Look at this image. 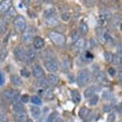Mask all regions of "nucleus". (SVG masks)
Here are the masks:
<instances>
[{
  "instance_id": "obj_22",
  "label": "nucleus",
  "mask_w": 122,
  "mask_h": 122,
  "mask_svg": "<svg viewBox=\"0 0 122 122\" xmlns=\"http://www.w3.org/2000/svg\"><path fill=\"white\" fill-rule=\"evenodd\" d=\"M89 112H90V110H89L88 108H86V107H82L79 111V117L81 119H85L86 117L88 116L89 113H90Z\"/></svg>"
},
{
  "instance_id": "obj_20",
  "label": "nucleus",
  "mask_w": 122,
  "mask_h": 122,
  "mask_svg": "<svg viewBox=\"0 0 122 122\" xmlns=\"http://www.w3.org/2000/svg\"><path fill=\"white\" fill-rule=\"evenodd\" d=\"M10 80H11V83L15 86H21L23 84V81H22L21 78L17 75H12L10 76Z\"/></svg>"
},
{
  "instance_id": "obj_10",
  "label": "nucleus",
  "mask_w": 122,
  "mask_h": 122,
  "mask_svg": "<svg viewBox=\"0 0 122 122\" xmlns=\"http://www.w3.org/2000/svg\"><path fill=\"white\" fill-rule=\"evenodd\" d=\"M46 24L49 27H56V25H58L59 20H58V17L56 15V12L51 14L49 16L46 17Z\"/></svg>"
},
{
  "instance_id": "obj_32",
  "label": "nucleus",
  "mask_w": 122,
  "mask_h": 122,
  "mask_svg": "<svg viewBox=\"0 0 122 122\" xmlns=\"http://www.w3.org/2000/svg\"><path fill=\"white\" fill-rule=\"evenodd\" d=\"M30 101H31L34 104H36V105H40V104H42L41 99L38 97V96H33V97H31V98H30Z\"/></svg>"
},
{
  "instance_id": "obj_13",
  "label": "nucleus",
  "mask_w": 122,
  "mask_h": 122,
  "mask_svg": "<svg viewBox=\"0 0 122 122\" xmlns=\"http://www.w3.org/2000/svg\"><path fill=\"white\" fill-rule=\"evenodd\" d=\"M37 56V53L36 51V49L34 47H29L27 51V61L26 62L28 64H30L36 60Z\"/></svg>"
},
{
  "instance_id": "obj_41",
  "label": "nucleus",
  "mask_w": 122,
  "mask_h": 122,
  "mask_svg": "<svg viewBox=\"0 0 122 122\" xmlns=\"http://www.w3.org/2000/svg\"><path fill=\"white\" fill-rule=\"evenodd\" d=\"M115 121V114L114 113H110L108 117V122H114Z\"/></svg>"
},
{
  "instance_id": "obj_4",
  "label": "nucleus",
  "mask_w": 122,
  "mask_h": 122,
  "mask_svg": "<svg viewBox=\"0 0 122 122\" xmlns=\"http://www.w3.org/2000/svg\"><path fill=\"white\" fill-rule=\"evenodd\" d=\"M2 96L5 101L15 103V102H18L17 101L19 97V92L14 89H6L3 92Z\"/></svg>"
},
{
  "instance_id": "obj_44",
  "label": "nucleus",
  "mask_w": 122,
  "mask_h": 122,
  "mask_svg": "<svg viewBox=\"0 0 122 122\" xmlns=\"http://www.w3.org/2000/svg\"><path fill=\"white\" fill-rule=\"evenodd\" d=\"M118 78L120 80V81L122 83V68H121L119 70V73H118Z\"/></svg>"
},
{
  "instance_id": "obj_38",
  "label": "nucleus",
  "mask_w": 122,
  "mask_h": 122,
  "mask_svg": "<svg viewBox=\"0 0 122 122\" xmlns=\"http://www.w3.org/2000/svg\"><path fill=\"white\" fill-rule=\"evenodd\" d=\"M8 118L5 113L0 112V122H7Z\"/></svg>"
},
{
  "instance_id": "obj_48",
  "label": "nucleus",
  "mask_w": 122,
  "mask_h": 122,
  "mask_svg": "<svg viewBox=\"0 0 122 122\" xmlns=\"http://www.w3.org/2000/svg\"><path fill=\"white\" fill-rule=\"evenodd\" d=\"M27 122H33V121H32L31 119L28 118V119H27Z\"/></svg>"
},
{
  "instance_id": "obj_50",
  "label": "nucleus",
  "mask_w": 122,
  "mask_h": 122,
  "mask_svg": "<svg viewBox=\"0 0 122 122\" xmlns=\"http://www.w3.org/2000/svg\"><path fill=\"white\" fill-rule=\"evenodd\" d=\"M38 122H43V119H42V121H41V120H40V121H38Z\"/></svg>"
},
{
  "instance_id": "obj_16",
  "label": "nucleus",
  "mask_w": 122,
  "mask_h": 122,
  "mask_svg": "<svg viewBox=\"0 0 122 122\" xmlns=\"http://www.w3.org/2000/svg\"><path fill=\"white\" fill-rule=\"evenodd\" d=\"M96 92H97V87L94 85L89 86L88 88H87L84 91V97L85 98H92L93 96L95 95Z\"/></svg>"
},
{
  "instance_id": "obj_8",
  "label": "nucleus",
  "mask_w": 122,
  "mask_h": 122,
  "mask_svg": "<svg viewBox=\"0 0 122 122\" xmlns=\"http://www.w3.org/2000/svg\"><path fill=\"white\" fill-rule=\"evenodd\" d=\"M85 40L83 37H80L75 43H73V51L77 54L81 53L85 47Z\"/></svg>"
},
{
  "instance_id": "obj_12",
  "label": "nucleus",
  "mask_w": 122,
  "mask_h": 122,
  "mask_svg": "<svg viewBox=\"0 0 122 122\" xmlns=\"http://www.w3.org/2000/svg\"><path fill=\"white\" fill-rule=\"evenodd\" d=\"M32 74L37 79H40L44 76V71H43V68L41 67L40 65L36 64L32 67Z\"/></svg>"
},
{
  "instance_id": "obj_29",
  "label": "nucleus",
  "mask_w": 122,
  "mask_h": 122,
  "mask_svg": "<svg viewBox=\"0 0 122 122\" xmlns=\"http://www.w3.org/2000/svg\"><path fill=\"white\" fill-rule=\"evenodd\" d=\"M38 84L39 86L41 87V88H48V82L47 80H46L44 78H40V79H38Z\"/></svg>"
},
{
  "instance_id": "obj_2",
  "label": "nucleus",
  "mask_w": 122,
  "mask_h": 122,
  "mask_svg": "<svg viewBox=\"0 0 122 122\" xmlns=\"http://www.w3.org/2000/svg\"><path fill=\"white\" fill-rule=\"evenodd\" d=\"M91 73L88 69H82L78 71L76 76V82L80 87H84L90 80Z\"/></svg>"
},
{
  "instance_id": "obj_18",
  "label": "nucleus",
  "mask_w": 122,
  "mask_h": 122,
  "mask_svg": "<svg viewBox=\"0 0 122 122\" xmlns=\"http://www.w3.org/2000/svg\"><path fill=\"white\" fill-rule=\"evenodd\" d=\"M30 112H31L32 117H33L35 119H38L41 115L40 108L37 106H31L30 107Z\"/></svg>"
},
{
  "instance_id": "obj_14",
  "label": "nucleus",
  "mask_w": 122,
  "mask_h": 122,
  "mask_svg": "<svg viewBox=\"0 0 122 122\" xmlns=\"http://www.w3.org/2000/svg\"><path fill=\"white\" fill-rule=\"evenodd\" d=\"M14 118L16 122H27V115L23 112H14Z\"/></svg>"
},
{
  "instance_id": "obj_37",
  "label": "nucleus",
  "mask_w": 122,
  "mask_h": 122,
  "mask_svg": "<svg viewBox=\"0 0 122 122\" xmlns=\"http://www.w3.org/2000/svg\"><path fill=\"white\" fill-rule=\"evenodd\" d=\"M113 105H112V104H107V105H104V108H103V110L104 112H110L111 111H112L113 109Z\"/></svg>"
},
{
  "instance_id": "obj_52",
  "label": "nucleus",
  "mask_w": 122,
  "mask_h": 122,
  "mask_svg": "<svg viewBox=\"0 0 122 122\" xmlns=\"http://www.w3.org/2000/svg\"><path fill=\"white\" fill-rule=\"evenodd\" d=\"M121 40H122V38H121Z\"/></svg>"
},
{
  "instance_id": "obj_9",
  "label": "nucleus",
  "mask_w": 122,
  "mask_h": 122,
  "mask_svg": "<svg viewBox=\"0 0 122 122\" xmlns=\"http://www.w3.org/2000/svg\"><path fill=\"white\" fill-rule=\"evenodd\" d=\"M12 0H2L0 3V14H6L12 7Z\"/></svg>"
},
{
  "instance_id": "obj_21",
  "label": "nucleus",
  "mask_w": 122,
  "mask_h": 122,
  "mask_svg": "<svg viewBox=\"0 0 122 122\" xmlns=\"http://www.w3.org/2000/svg\"><path fill=\"white\" fill-rule=\"evenodd\" d=\"M71 98H72V101L76 104H78L81 101V96H80V92L77 90L71 91Z\"/></svg>"
},
{
  "instance_id": "obj_51",
  "label": "nucleus",
  "mask_w": 122,
  "mask_h": 122,
  "mask_svg": "<svg viewBox=\"0 0 122 122\" xmlns=\"http://www.w3.org/2000/svg\"><path fill=\"white\" fill-rule=\"evenodd\" d=\"M0 3H1V0H0Z\"/></svg>"
},
{
  "instance_id": "obj_15",
  "label": "nucleus",
  "mask_w": 122,
  "mask_h": 122,
  "mask_svg": "<svg viewBox=\"0 0 122 122\" xmlns=\"http://www.w3.org/2000/svg\"><path fill=\"white\" fill-rule=\"evenodd\" d=\"M47 82H48L49 85L51 86H56L58 84L59 81H60V78H59V76L56 75V74H49L48 76H47Z\"/></svg>"
},
{
  "instance_id": "obj_17",
  "label": "nucleus",
  "mask_w": 122,
  "mask_h": 122,
  "mask_svg": "<svg viewBox=\"0 0 122 122\" xmlns=\"http://www.w3.org/2000/svg\"><path fill=\"white\" fill-rule=\"evenodd\" d=\"M4 15H5V16H4L3 19L6 22H8L9 20H11V19H13V21H14V19L16 18V12L15 11L14 8H12V7Z\"/></svg>"
},
{
  "instance_id": "obj_31",
  "label": "nucleus",
  "mask_w": 122,
  "mask_h": 122,
  "mask_svg": "<svg viewBox=\"0 0 122 122\" xmlns=\"http://www.w3.org/2000/svg\"><path fill=\"white\" fill-rule=\"evenodd\" d=\"M57 115L58 113L56 112H51L47 118V121L46 122H55V121H56V118H57Z\"/></svg>"
},
{
  "instance_id": "obj_3",
  "label": "nucleus",
  "mask_w": 122,
  "mask_h": 122,
  "mask_svg": "<svg viewBox=\"0 0 122 122\" xmlns=\"http://www.w3.org/2000/svg\"><path fill=\"white\" fill-rule=\"evenodd\" d=\"M15 30L18 33H23L27 28V21L23 15H18L13 21Z\"/></svg>"
},
{
  "instance_id": "obj_24",
  "label": "nucleus",
  "mask_w": 122,
  "mask_h": 122,
  "mask_svg": "<svg viewBox=\"0 0 122 122\" xmlns=\"http://www.w3.org/2000/svg\"><path fill=\"white\" fill-rule=\"evenodd\" d=\"M43 97L46 98V99H48V100H51L53 98L54 95H53V92L51 88H45L44 90L43 91Z\"/></svg>"
},
{
  "instance_id": "obj_39",
  "label": "nucleus",
  "mask_w": 122,
  "mask_h": 122,
  "mask_svg": "<svg viewBox=\"0 0 122 122\" xmlns=\"http://www.w3.org/2000/svg\"><path fill=\"white\" fill-rule=\"evenodd\" d=\"M21 74L22 76H25V77H29L30 76V72L27 68H23L21 70Z\"/></svg>"
},
{
  "instance_id": "obj_25",
  "label": "nucleus",
  "mask_w": 122,
  "mask_h": 122,
  "mask_svg": "<svg viewBox=\"0 0 122 122\" xmlns=\"http://www.w3.org/2000/svg\"><path fill=\"white\" fill-rule=\"evenodd\" d=\"M13 110L14 112H23L24 110V106L21 102H15L13 104Z\"/></svg>"
},
{
  "instance_id": "obj_30",
  "label": "nucleus",
  "mask_w": 122,
  "mask_h": 122,
  "mask_svg": "<svg viewBox=\"0 0 122 122\" xmlns=\"http://www.w3.org/2000/svg\"><path fill=\"white\" fill-rule=\"evenodd\" d=\"M113 54L110 51H105L104 52V59L108 63H112V59H113Z\"/></svg>"
},
{
  "instance_id": "obj_40",
  "label": "nucleus",
  "mask_w": 122,
  "mask_h": 122,
  "mask_svg": "<svg viewBox=\"0 0 122 122\" xmlns=\"http://www.w3.org/2000/svg\"><path fill=\"white\" fill-rule=\"evenodd\" d=\"M29 96L25 94V95H23L21 97V101L23 102V103H27L28 101H29Z\"/></svg>"
},
{
  "instance_id": "obj_42",
  "label": "nucleus",
  "mask_w": 122,
  "mask_h": 122,
  "mask_svg": "<svg viewBox=\"0 0 122 122\" xmlns=\"http://www.w3.org/2000/svg\"><path fill=\"white\" fill-rule=\"evenodd\" d=\"M69 18H70V16H69V14H67V13H64V14H62V15H61V19L64 21H67Z\"/></svg>"
},
{
  "instance_id": "obj_35",
  "label": "nucleus",
  "mask_w": 122,
  "mask_h": 122,
  "mask_svg": "<svg viewBox=\"0 0 122 122\" xmlns=\"http://www.w3.org/2000/svg\"><path fill=\"white\" fill-rule=\"evenodd\" d=\"M103 98L105 101H112L113 99V95L109 92H104L103 93Z\"/></svg>"
},
{
  "instance_id": "obj_45",
  "label": "nucleus",
  "mask_w": 122,
  "mask_h": 122,
  "mask_svg": "<svg viewBox=\"0 0 122 122\" xmlns=\"http://www.w3.org/2000/svg\"><path fill=\"white\" fill-rule=\"evenodd\" d=\"M3 83H4V77L1 74V72H0V84H3Z\"/></svg>"
},
{
  "instance_id": "obj_1",
  "label": "nucleus",
  "mask_w": 122,
  "mask_h": 122,
  "mask_svg": "<svg viewBox=\"0 0 122 122\" xmlns=\"http://www.w3.org/2000/svg\"><path fill=\"white\" fill-rule=\"evenodd\" d=\"M48 37L51 41L57 47H64L66 43V38L63 34L56 30H51L48 33Z\"/></svg>"
},
{
  "instance_id": "obj_43",
  "label": "nucleus",
  "mask_w": 122,
  "mask_h": 122,
  "mask_svg": "<svg viewBox=\"0 0 122 122\" xmlns=\"http://www.w3.org/2000/svg\"><path fill=\"white\" fill-rule=\"evenodd\" d=\"M108 73L109 74L110 76H114L115 75H116V70H115L113 67H109L108 70Z\"/></svg>"
},
{
  "instance_id": "obj_36",
  "label": "nucleus",
  "mask_w": 122,
  "mask_h": 122,
  "mask_svg": "<svg viewBox=\"0 0 122 122\" xmlns=\"http://www.w3.org/2000/svg\"><path fill=\"white\" fill-rule=\"evenodd\" d=\"M89 44H90V47L92 48H94L98 45V40L94 37H92L90 40H89Z\"/></svg>"
},
{
  "instance_id": "obj_28",
  "label": "nucleus",
  "mask_w": 122,
  "mask_h": 122,
  "mask_svg": "<svg viewBox=\"0 0 122 122\" xmlns=\"http://www.w3.org/2000/svg\"><path fill=\"white\" fill-rule=\"evenodd\" d=\"M7 30V22L3 19H0V34H4Z\"/></svg>"
},
{
  "instance_id": "obj_7",
  "label": "nucleus",
  "mask_w": 122,
  "mask_h": 122,
  "mask_svg": "<svg viewBox=\"0 0 122 122\" xmlns=\"http://www.w3.org/2000/svg\"><path fill=\"white\" fill-rule=\"evenodd\" d=\"M33 39H34L33 32L31 31V30L26 28V30L22 33V36H21V40L23 43H24L26 45L30 44V43H32Z\"/></svg>"
},
{
  "instance_id": "obj_11",
  "label": "nucleus",
  "mask_w": 122,
  "mask_h": 122,
  "mask_svg": "<svg viewBox=\"0 0 122 122\" xmlns=\"http://www.w3.org/2000/svg\"><path fill=\"white\" fill-rule=\"evenodd\" d=\"M32 44H33V47L36 50H40V49H42L43 47H44L45 42L42 37L36 36V37H34V39H33Z\"/></svg>"
},
{
  "instance_id": "obj_6",
  "label": "nucleus",
  "mask_w": 122,
  "mask_h": 122,
  "mask_svg": "<svg viewBox=\"0 0 122 122\" xmlns=\"http://www.w3.org/2000/svg\"><path fill=\"white\" fill-rule=\"evenodd\" d=\"M15 56L17 60L21 62H26L27 61V51L23 47H15L14 51Z\"/></svg>"
},
{
  "instance_id": "obj_46",
  "label": "nucleus",
  "mask_w": 122,
  "mask_h": 122,
  "mask_svg": "<svg viewBox=\"0 0 122 122\" xmlns=\"http://www.w3.org/2000/svg\"><path fill=\"white\" fill-rule=\"evenodd\" d=\"M117 110H118L119 113H122V102L121 103V104L118 106V108H117Z\"/></svg>"
},
{
  "instance_id": "obj_26",
  "label": "nucleus",
  "mask_w": 122,
  "mask_h": 122,
  "mask_svg": "<svg viewBox=\"0 0 122 122\" xmlns=\"http://www.w3.org/2000/svg\"><path fill=\"white\" fill-rule=\"evenodd\" d=\"M95 76H96L97 80L99 82L104 83V82L107 81V78L105 77V75L104 74V72H102V71H97V72H96L95 73Z\"/></svg>"
},
{
  "instance_id": "obj_5",
  "label": "nucleus",
  "mask_w": 122,
  "mask_h": 122,
  "mask_svg": "<svg viewBox=\"0 0 122 122\" xmlns=\"http://www.w3.org/2000/svg\"><path fill=\"white\" fill-rule=\"evenodd\" d=\"M44 67L47 71L51 73H55L58 71L59 64L55 59L52 57L47 58L44 61Z\"/></svg>"
},
{
  "instance_id": "obj_23",
  "label": "nucleus",
  "mask_w": 122,
  "mask_h": 122,
  "mask_svg": "<svg viewBox=\"0 0 122 122\" xmlns=\"http://www.w3.org/2000/svg\"><path fill=\"white\" fill-rule=\"evenodd\" d=\"M70 66H71V63L69 59L67 57L64 58L62 61V64H61V67H62L63 71H67L69 70V68H70Z\"/></svg>"
},
{
  "instance_id": "obj_34",
  "label": "nucleus",
  "mask_w": 122,
  "mask_h": 122,
  "mask_svg": "<svg viewBox=\"0 0 122 122\" xmlns=\"http://www.w3.org/2000/svg\"><path fill=\"white\" fill-rule=\"evenodd\" d=\"M98 101H99V97H98L97 95H94L92 97V99L90 101H89L88 104H89V105H91V106H94L98 103Z\"/></svg>"
},
{
  "instance_id": "obj_19",
  "label": "nucleus",
  "mask_w": 122,
  "mask_h": 122,
  "mask_svg": "<svg viewBox=\"0 0 122 122\" xmlns=\"http://www.w3.org/2000/svg\"><path fill=\"white\" fill-rule=\"evenodd\" d=\"M79 32H80V35H82V36H85V35L88 34V25H87L85 23H84V22H82V23H80V25H79Z\"/></svg>"
},
{
  "instance_id": "obj_49",
  "label": "nucleus",
  "mask_w": 122,
  "mask_h": 122,
  "mask_svg": "<svg viewBox=\"0 0 122 122\" xmlns=\"http://www.w3.org/2000/svg\"><path fill=\"white\" fill-rule=\"evenodd\" d=\"M120 29L122 30V23H121V25H120Z\"/></svg>"
},
{
  "instance_id": "obj_27",
  "label": "nucleus",
  "mask_w": 122,
  "mask_h": 122,
  "mask_svg": "<svg viewBox=\"0 0 122 122\" xmlns=\"http://www.w3.org/2000/svg\"><path fill=\"white\" fill-rule=\"evenodd\" d=\"M101 18L103 19L104 21H108L109 19L112 18V13L109 10H103L101 14Z\"/></svg>"
},
{
  "instance_id": "obj_33",
  "label": "nucleus",
  "mask_w": 122,
  "mask_h": 122,
  "mask_svg": "<svg viewBox=\"0 0 122 122\" xmlns=\"http://www.w3.org/2000/svg\"><path fill=\"white\" fill-rule=\"evenodd\" d=\"M112 64L115 65H121V58L120 57V56L118 54H115V55L113 56Z\"/></svg>"
},
{
  "instance_id": "obj_47",
  "label": "nucleus",
  "mask_w": 122,
  "mask_h": 122,
  "mask_svg": "<svg viewBox=\"0 0 122 122\" xmlns=\"http://www.w3.org/2000/svg\"><path fill=\"white\" fill-rule=\"evenodd\" d=\"M56 122H64V120L62 118H56Z\"/></svg>"
}]
</instances>
